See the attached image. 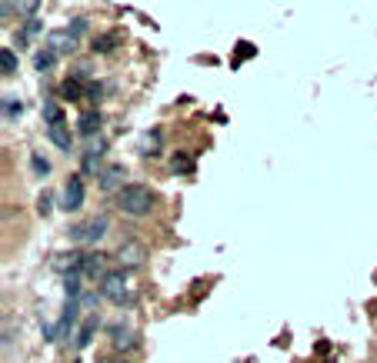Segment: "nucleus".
I'll use <instances>...</instances> for the list:
<instances>
[{
    "label": "nucleus",
    "instance_id": "obj_19",
    "mask_svg": "<svg viewBox=\"0 0 377 363\" xmlns=\"http://www.w3.org/2000/svg\"><path fill=\"white\" fill-rule=\"evenodd\" d=\"M170 170H174V173H191V170H194V160H191L187 153H174V157H170Z\"/></svg>",
    "mask_w": 377,
    "mask_h": 363
},
{
    "label": "nucleus",
    "instance_id": "obj_2",
    "mask_svg": "<svg viewBox=\"0 0 377 363\" xmlns=\"http://www.w3.org/2000/svg\"><path fill=\"white\" fill-rule=\"evenodd\" d=\"M101 297L110 303H124L131 297V287H127V273L124 270H107V277L101 280Z\"/></svg>",
    "mask_w": 377,
    "mask_h": 363
},
{
    "label": "nucleus",
    "instance_id": "obj_10",
    "mask_svg": "<svg viewBox=\"0 0 377 363\" xmlns=\"http://www.w3.org/2000/svg\"><path fill=\"white\" fill-rule=\"evenodd\" d=\"M97 327H101V317H87L84 320V327H80V333H77V340H74V347L77 350H87L91 347V340H94V333H97Z\"/></svg>",
    "mask_w": 377,
    "mask_h": 363
},
{
    "label": "nucleus",
    "instance_id": "obj_3",
    "mask_svg": "<svg viewBox=\"0 0 377 363\" xmlns=\"http://www.w3.org/2000/svg\"><path fill=\"white\" fill-rule=\"evenodd\" d=\"M104 233H107V217H94V220H87V224H77V227L71 230V240H77V243H97Z\"/></svg>",
    "mask_w": 377,
    "mask_h": 363
},
{
    "label": "nucleus",
    "instance_id": "obj_14",
    "mask_svg": "<svg viewBox=\"0 0 377 363\" xmlns=\"http://www.w3.org/2000/svg\"><path fill=\"white\" fill-rule=\"evenodd\" d=\"M114 347L121 350H137V333L134 330H121V327H117V330H114Z\"/></svg>",
    "mask_w": 377,
    "mask_h": 363
},
{
    "label": "nucleus",
    "instance_id": "obj_16",
    "mask_svg": "<svg viewBox=\"0 0 377 363\" xmlns=\"http://www.w3.org/2000/svg\"><path fill=\"white\" fill-rule=\"evenodd\" d=\"M114 44H117V33H101V37H94V54H110L114 50Z\"/></svg>",
    "mask_w": 377,
    "mask_h": 363
},
{
    "label": "nucleus",
    "instance_id": "obj_8",
    "mask_svg": "<svg viewBox=\"0 0 377 363\" xmlns=\"http://www.w3.org/2000/svg\"><path fill=\"white\" fill-rule=\"evenodd\" d=\"M124 164H107L101 173H97V183H101V190H117L121 187V180H124Z\"/></svg>",
    "mask_w": 377,
    "mask_h": 363
},
{
    "label": "nucleus",
    "instance_id": "obj_12",
    "mask_svg": "<svg viewBox=\"0 0 377 363\" xmlns=\"http://www.w3.org/2000/svg\"><path fill=\"white\" fill-rule=\"evenodd\" d=\"M104 263H107L104 254H87V257H84V270H80V273H87V277H101V280H104V277H107Z\"/></svg>",
    "mask_w": 377,
    "mask_h": 363
},
{
    "label": "nucleus",
    "instance_id": "obj_11",
    "mask_svg": "<svg viewBox=\"0 0 377 363\" xmlns=\"http://www.w3.org/2000/svg\"><path fill=\"white\" fill-rule=\"evenodd\" d=\"M77 130L84 137H94L101 130V114H97V110H84V114L77 117Z\"/></svg>",
    "mask_w": 377,
    "mask_h": 363
},
{
    "label": "nucleus",
    "instance_id": "obj_22",
    "mask_svg": "<svg viewBox=\"0 0 377 363\" xmlns=\"http://www.w3.org/2000/svg\"><path fill=\"white\" fill-rule=\"evenodd\" d=\"M37 10H40V3H37V0H20V3H17V14H24L27 20L37 17Z\"/></svg>",
    "mask_w": 377,
    "mask_h": 363
},
{
    "label": "nucleus",
    "instance_id": "obj_9",
    "mask_svg": "<svg viewBox=\"0 0 377 363\" xmlns=\"http://www.w3.org/2000/svg\"><path fill=\"white\" fill-rule=\"evenodd\" d=\"M47 140L57 147V150L71 153V147H74V137H71V130L64 127V123H57V127H47Z\"/></svg>",
    "mask_w": 377,
    "mask_h": 363
},
{
    "label": "nucleus",
    "instance_id": "obj_18",
    "mask_svg": "<svg viewBox=\"0 0 377 363\" xmlns=\"http://www.w3.org/2000/svg\"><path fill=\"white\" fill-rule=\"evenodd\" d=\"M64 293H67V300H71V303L80 300V273H74V277H64Z\"/></svg>",
    "mask_w": 377,
    "mask_h": 363
},
{
    "label": "nucleus",
    "instance_id": "obj_20",
    "mask_svg": "<svg viewBox=\"0 0 377 363\" xmlns=\"http://www.w3.org/2000/svg\"><path fill=\"white\" fill-rule=\"evenodd\" d=\"M44 121L47 127H57V123H64V114L57 104H44Z\"/></svg>",
    "mask_w": 377,
    "mask_h": 363
},
{
    "label": "nucleus",
    "instance_id": "obj_25",
    "mask_svg": "<svg viewBox=\"0 0 377 363\" xmlns=\"http://www.w3.org/2000/svg\"><path fill=\"white\" fill-rule=\"evenodd\" d=\"M67 31L74 33V37H77V33H84V31H87V17H74V24H71Z\"/></svg>",
    "mask_w": 377,
    "mask_h": 363
},
{
    "label": "nucleus",
    "instance_id": "obj_23",
    "mask_svg": "<svg viewBox=\"0 0 377 363\" xmlns=\"http://www.w3.org/2000/svg\"><path fill=\"white\" fill-rule=\"evenodd\" d=\"M31 167H34V173H37V177H47V173H50V164H47L40 153H31Z\"/></svg>",
    "mask_w": 377,
    "mask_h": 363
},
{
    "label": "nucleus",
    "instance_id": "obj_13",
    "mask_svg": "<svg viewBox=\"0 0 377 363\" xmlns=\"http://www.w3.org/2000/svg\"><path fill=\"white\" fill-rule=\"evenodd\" d=\"M54 63H57V54H54V50H37V54H34V70H37V74H47V70H54Z\"/></svg>",
    "mask_w": 377,
    "mask_h": 363
},
{
    "label": "nucleus",
    "instance_id": "obj_1",
    "mask_svg": "<svg viewBox=\"0 0 377 363\" xmlns=\"http://www.w3.org/2000/svg\"><path fill=\"white\" fill-rule=\"evenodd\" d=\"M117 210L124 217H147L154 210V190L144 183H127L117 190Z\"/></svg>",
    "mask_w": 377,
    "mask_h": 363
},
{
    "label": "nucleus",
    "instance_id": "obj_21",
    "mask_svg": "<svg viewBox=\"0 0 377 363\" xmlns=\"http://www.w3.org/2000/svg\"><path fill=\"white\" fill-rule=\"evenodd\" d=\"M3 114H7V121H14L24 114V104L17 100V97H3Z\"/></svg>",
    "mask_w": 377,
    "mask_h": 363
},
{
    "label": "nucleus",
    "instance_id": "obj_6",
    "mask_svg": "<svg viewBox=\"0 0 377 363\" xmlns=\"http://www.w3.org/2000/svg\"><path fill=\"white\" fill-rule=\"evenodd\" d=\"M44 47H47V50H54L57 57H61V54H74V50H77V37L71 31H50V33H47V40H44Z\"/></svg>",
    "mask_w": 377,
    "mask_h": 363
},
{
    "label": "nucleus",
    "instance_id": "obj_15",
    "mask_svg": "<svg viewBox=\"0 0 377 363\" xmlns=\"http://www.w3.org/2000/svg\"><path fill=\"white\" fill-rule=\"evenodd\" d=\"M0 74H3V77H14L17 74V54L10 50V47H3V50H0Z\"/></svg>",
    "mask_w": 377,
    "mask_h": 363
},
{
    "label": "nucleus",
    "instance_id": "obj_5",
    "mask_svg": "<svg viewBox=\"0 0 377 363\" xmlns=\"http://www.w3.org/2000/svg\"><path fill=\"white\" fill-rule=\"evenodd\" d=\"M144 260H147V247L140 240H124L121 247H117V263H121L124 270H127V267H140Z\"/></svg>",
    "mask_w": 377,
    "mask_h": 363
},
{
    "label": "nucleus",
    "instance_id": "obj_17",
    "mask_svg": "<svg viewBox=\"0 0 377 363\" xmlns=\"http://www.w3.org/2000/svg\"><path fill=\"white\" fill-rule=\"evenodd\" d=\"M61 93L67 97V100H80V93H84V80H80V77H74V80H64Z\"/></svg>",
    "mask_w": 377,
    "mask_h": 363
},
{
    "label": "nucleus",
    "instance_id": "obj_24",
    "mask_svg": "<svg viewBox=\"0 0 377 363\" xmlns=\"http://www.w3.org/2000/svg\"><path fill=\"white\" fill-rule=\"evenodd\" d=\"M50 210H54V197H50V194H40V197H37V213H40V217H50Z\"/></svg>",
    "mask_w": 377,
    "mask_h": 363
},
{
    "label": "nucleus",
    "instance_id": "obj_4",
    "mask_svg": "<svg viewBox=\"0 0 377 363\" xmlns=\"http://www.w3.org/2000/svg\"><path fill=\"white\" fill-rule=\"evenodd\" d=\"M84 177L80 173H74V177H67V183H64V210L67 213H77L80 207H84Z\"/></svg>",
    "mask_w": 377,
    "mask_h": 363
},
{
    "label": "nucleus",
    "instance_id": "obj_7",
    "mask_svg": "<svg viewBox=\"0 0 377 363\" xmlns=\"http://www.w3.org/2000/svg\"><path fill=\"white\" fill-rule=\"evenodd\" d=\"M50 270L64 273V277H74V273L84 270V257H80L77 250H71V254H57V257L50 260Z\"/></svg>",
    "mask_w": 377,
    "mask_h": 363
},
{
    "label": "nucleus",
    "instance_id": "obj_26",
    "mask_svg": "<svg viewBox=\"0 0 377 363\" xmlns=\"http://www.w3.org/2000/svg\"><path fill=\"white\" fill-rule=\"evenodd\" d=\"M124 363H127V360H124Z\"/></svg>",
    "mask_w": 377,
    "mask_h": 363
}]
</instances>
